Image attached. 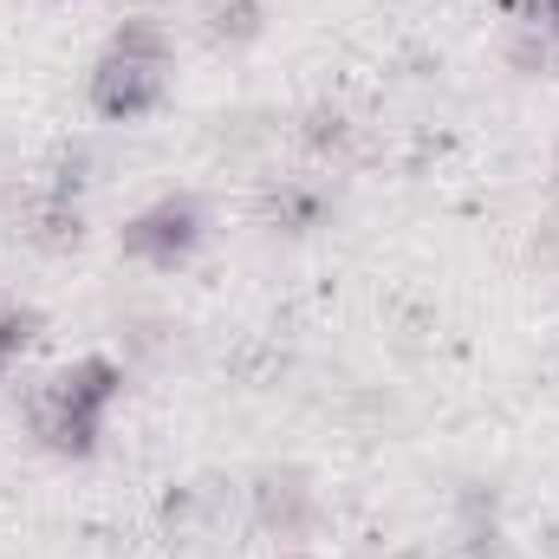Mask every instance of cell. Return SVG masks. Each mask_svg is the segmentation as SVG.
Segmentation results:
<instances>
[{
	"instance_id": "cell-2",
	"label": "cell",
	"mask_w": 559,
	"mask_h": 559,
	"mask_svg": "<svg viewBox=\"0 0 559 559\" xmlns=\"http://www.w3.org/2000/svg\"><path fill=\"white\" fill-rule=\"evenodd\" d=\"M169 241H176V248H189V209H163V215H150V222L131 228V248H138V254H150V248H156V254H169Z\"/></svg>"
},
{
	"instance_id": "cell-1",
	"label": "cell",
	"mask_w": 559,
	"mask_h": 559,
	"mask_svg": "<svg viewBox=\"0 0 559 559\" xmlns=\"http://www.w3.org/2000/svg\"><path fill=\"white\" fill-rule=\"evenodd\" d=\"M150 98H156V66H138L131 52L105 66V79H98V105L105 111H143Z\"/></svg>"
},
{
	"instance_id": "cell-3",
	"label": "cell",
	"mask_w": 559,
	"mask_h": 559,
	"mask_svg": "<svg viewBox=\"0 0 559 559\" xmlns=\"http://www.w3.org/2000/svg\"><path fill=\"white\" fill-rule=\"evenodd\" d=\"M547 20H554V26H559V0H547Z\"/></svg>"
}]
</instances>
